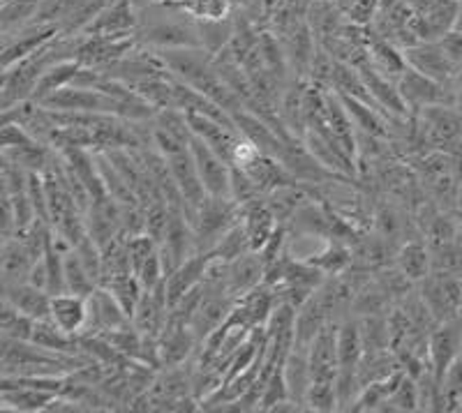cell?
<instances>
[{
	"label": "cell",
	"instance_id": "1",
	"mask_svg": "<svg viewBox=\"0 0 462 413\" xmlns=\"http://www.w3.org/2000/svg\"><path fill=\"white\" fill-rule=\"evenodd\" d=\"M88 363H93L88 353H63L3 337V377H68Z\"/></svg>",
	"mask_w": 462,
	"mask_h": 413
},
{
	"label": "cell",
	"instance_id": "2",
	"mask_svg": "<svg viewBox=\"0 0 462 413\" xmlns=\"http://www.w3.org/2000/svg\"><path fill=\"white\" fill-rule=\"evenodd\" d=\"M238 222H241V210L231 197H206L192 222L199 252L213 250L222 235Z\"/></svg>",
	"mask_w": 462,
	"mask_h": 413
},
{
	"label": "cell",
	"instance_id": "3",
	"mask_svg": "<svg viewBox=\"0 0 462 413\" xmlns=\"http://www.w3.org/2000/svg\"><path fill=\"white\" fill-rule=\"evenodd\" d=\"M420 298L426 300L437 324L456 319L462 312V278L451 272L430 271V275L416 284Z\"/></svg>",
	"mask_w": 462,
	"mask_h": 413
},
{
	"label": "cell",
	"instance_id": "4",
	"mask_svg": "<svg viewBox=\"0 0 462 413\" xmlns=\"http://www.w3.org/2000/svg\"><path fill=\"white\" fill-rule=\"evenodd\" d=\"M189 151L195 155L197 171L208 197H231V164L197 134L189 136Z\"/></svg>",
	"mask_w": 462,
	"mask_h": 413
},
{
	"label": "cell",
	"instance_id": "5",
	"mask_svg": "<svg viewBox=\"0 0 462 413\" xmlns=\"http://www.w3.org/2000/svg\"><path fill=\"white\" fill-rule=\"evenodd\" d=\"M398 88L411 111H420L432 105H453L451 90L447 84H439V81L420 74L419 69L410 68V65L398 78Z\"/></svg>",
	"mask_w": 462,
	"mask_h": 413
},
{
	"label": "cell",
	"instance_id": "6",
	"mask_svg": "<svg viewBox=\"0 0 462 413\" xmlns=\"http://www.w3.org/2000/svg\"><path fill=\"white\" fill-rule=\"evenodd\" d=\"M204 287V284H201ZM236 305V298L229 296L226 291H216V289L204 287V298H201L199 307H197L195 317L189 319V330L195 333V337L199 340V344H204L217 328L226 321V317L231 314Z\"/></svg>",
	"mask_w": 462,
	"mask_h": 413
},
{
	"label": "cell",
	"instance_id": "7",
	"mask_svg": "<svg viewBox=\"0 0 462 413\" xmlns=\"http://www.w3.org/2000/svg\"><path fill=\"white\" fill-rule=\"evenodd\" d=\"M169 298H167V284L164 280L155 284L152 289H143L142 298H139L137 309L132 314V324L134 328L146 337H160L164 326L169 321Z\"/></svg>",
	"mask_w": 462,
	"mask_h": 413
},
{
	"label": "cell",
	"instance_id": "8",
	"mask_svg": "<svg viewBox=\"0 0 462 413\" xmlns=\"http://www.w3.org/2000/svg\"><path fill=\"white\" fill-rule=\"evenodd\" d=\"M132 324V317L125 312L116 296L105 287H97L88 296V324L84 335H100L105 330L125 328Z\"/></svg>",
	"mask_w": 462,
	"mask_h": 413
},
{
	"label": "cell",
	"instance_id": "9",
	"mask_svg": "<svg viewBox=\"0 0 462 413\" xmlns=\"http://www.w3.org/2000/svg\"><path fill=\"white\" fill-rule=\"evenodd\" d=\"M337 328L340 321H328L310 344L308 361H310L312 381L337 383Z\"/></svg>",
	"mask_w": 462,
	"mask_h": 413
},
{
	"label": "cell",
	"instance_id": "10",
	"mask_svg": "<svg viewBox=\"0 0 462 413\" xmlns=\"http://www.w3.org/2000/svg\"><path fill=\"white\" fill-rule=\"evenodd\" d=\"M139 28V12L134 0H114L100 14L95 16V22L86 28V35H137Z\"/></svg>",
	"mask_w": 462,
	"mask_h": 413
},
{
	"label": "cell",
	"instance_id": "11",
	"mask_svg": "<svg viewBox=\"0 0 462 413\" xmlns=\"http://www.w3.org/2000/svg\"><path fill=\"white\" fill-rule=\"evenodd\" d=\"M404 58H407V65L414 69H419L420 74L435 78L439 84H447L456 74L457 65L453 63L451 58L444 53V49L439 47L437 40H430V42H419L414 47L402 49Z\"/></svg>",
	"mask_w": 462,
	"mask_h": 413
},
{
	"label": "cell",
	"instance_id": "12",
	"mask_svg": "<svg viewBox=\"0 0 462 413\" xmlns=\"http://www.w3.org/2000/svg\"><path fill=\"white\" fill-rule=\"evenodd\" d=\"M86 226L88 235L100 247L123 235V206L111 197L97 199L86 210Z\"/></svg>",
	"mask_w": 462,
	"mask_h": 413
},
{
	"label": "cell",
	"instance_id": "13",
	"mask_svg": "<svg viewBox=\"0 0 462 413\" xmlns=\"http://www.w3.org/2000/svg\"><path fill=\"white\" fill-rule=\"evenodd\" d=\"M0 407L5 411H22V413H32V411H49V407L53 404V399L58 398L56 392L42 390V388L26 386V383H19L10 377H3V386H0Z\"/></svg>",
	"mask_w": 462,
	"mask_h": 413
},
{
	"label": "cell",
	"instance_id": "14",
	"mask_svg": "<svg viewBox=\"0 0 462 413\" xmlns=\"http://www.w3.org/2000/svg\"><path fill=\"white\" fill-rule=\"evenodd\" d=\"M213 252H197L189 259H185L171 275L164 278V284H167V298L169 307L179 303L185 293H189L195 287H199L204 282V275L208 271V263L213 262Z\"/></svg>",
	"mask_w": 462,
	"mask_h": 413
},
{
	"label": "cell",
	"instance_id": "15",
	"mask_svg": "<svg viewBox=\"0 0 462 413\" xmlns=\"http://www.w3.org/2000/svg\"><path fill=\"white\" fill-rule=\"evenodd\" d=\"M238 210H241V225L245 226L250 245H253L254 252H259L266 245L268 238L278 231V217H275V213L271 210V206H268L266 197L247 201V204L238 206Z\"/></svg>",
	"mask_w": 462,
	"mask_h": 413
},
{
	"label": "cell",
	"instance_id": "16",
	"mask_svg": "<svg viewBox=\"0 0 462 413\" xmlns=\"http://www.w3.org/2000/svg\"><path fill=\"white\" fill-rule=\"evenodd\" d=\"M49 319L69 335H84L86 324H88V298L69 291L56 293L51 296V317Z\"/></svg>",
	"mask_w": 462,
	"mask_h": 413
},
{
	"label": "cell",
	"instance_id": "17",
	"mask_svg": "<svg viewBox=\"0 0 462 413\" xmlns=\"http://www.w3.org/2000/svg\"><path fill=\"white\" fill-rule=\"evenodd\" d=\"M263 275H266V266H263L259 252H247L226 266V289L238 300L253 289H257L259 284H263Z\"/></svg>",
	"mask_w": 462,
	"mask_h": 413
},
{
	"label": "cell",
	"instance_id": "18",
	"mask_svg": "<svg viewBox=\"0 0 462 413\" xmlns=\"http://www.w3.org/2000/svg\"><path fill=\"white\" fill-rule=\"evenodd\" d=\"M3 300L12 303L19 312L28 314L35 321H42L51 317V293L31 282L3 287Z\"/></svg>",
	"mask_w": 462,
	"mask_h": 413
},
{
	"label": "cell",
	"instance_id": "19",
	"mask_svg": "<svg viewBox=\"0 0 462 413\" xmlns=\"http://www.w3.org/2000/svg\"><path fill=\"white\" fill-rule=\"evenodd\" d=\"M37 259L32 257V252L23 245L19 238H7L3 241V257H0V272H3V287L10 284L28 282L32 266Z\"/></svg>",
	"mask_w": 462,
	"mask_h": 413
},
{
	"label": "cell",
	"instance_id": "20",
	"mask_svg": "<svg viewBox=\"0 0 462 413\" xmlns=\"http://www.w3.org/2000/svg\"><path fill=\"white\" fill-rule=\"evenodd\" d=\"M393 262L411 282L419 284L432 271L430 247H428L426 238H411V241L402 243L395 252Z\"/></svg>",
	"mask_w": 462,
	"mask_h": 413
},
{
	"label": "cell",
	"instance_id": "21",
	"mask_svg": "<svg viewBox=\"0 0 462 413\" xmlns=\"http://www.w3.org/2000/svg\"><path fill=\"white\" fill-rule=\"evenodd\" d=\"M370 63L383 74V77L393 78L398 84V78L402 77V72L407 69V58H404V51L400 47H395L393 42L383 40V37L374 35L373 42L368 47Z\"/></svg>",
	"mask_w": 462,
	"mask_h": 413
},
{
	"label": "cell",
	"instance_id": "22",
	"mask_svg": "<svg viewBox=\"0 0 462 413\" xmlns=\"http://www.w3.org/2000/svg\"><path fill=\"white\" fill-rule=\"evenodd\" d=\"M31 342L44 346V349L63 351V353H84L79 335H69V333L58 328L51 319L35 321V330H32Z\"/></svg>",
	"mask_w": 462,
	"mask_h": 413
},
{
	"label": "cell",
	"instance_id": "23",
	"mask_svg": "<svg viewBox=\"0 0 462 413\" xmlns=\"http://www.w3.org/2000/svg\"><path fill=\"white\" fill-rule=\"evenodd\" d=\"M79 68L81 65L77 63V60H60V63L51 65V68L42 74V78L37 81L35 93H32L31 100L42 102L44 97H49V95L56 93V90L72 86V81H74V77H77V72H79Z\"/></svg>",
	"mask_w": 462,
	"mask_h": 413
},
{
	"label": "cell",
	"instance_id": "24",
	"mask_svg": "<svg viewBox=\"0 0 462 413\" xmlns=\"http://www.w3.org/2000/svg\"><path fill=\"white\" fill-rule=\"evenodd\" d=\"M162 3L185 12L195 22H216L231 14L229 0H162Z\"/></svg>",
	"mask_w": 462,
	"mask_h": 413
},
{
	"label": "cell",
	"instance_id": "25",
	"mask_svg": "<svg viewBox=\"0 0 462 413\" xmlns=\"http://www.w3.org/2000/svg\"><path fill=\"white\" fill-rule=\"evenodd\" d=\"M63 268H65V289H68L69 293H77V296L88 298L90 293L97 289V282H95L93 275H90L88 268L84 266V262H81L74 247L65 252Z\"/></svg>",
	"mask_w": 462,
	"mask_h": 413
},
{
	"label": "cell",
	"instance_id": "26",
	"mask_svg": "<svg viewBox=\"0 0 462 413\" xmlns=\"http://www.w3.org/2000/svg\"><path fill=\"white\" fill-rule=\"evenodd\" d=\"M40 3L42 0H7V3H3V10H0V28H3V35L28 26L35 19L37 10H40Z\"/></svg>",
	"mask_w": 462,
	"mask_h": 413
},
{
	"label": "cell",
	"instance_id": "27",
	"mask_svg": "<svg viewBox=\"0 0 462 413\" xmlns=\"http://www.w3.org/2000/svg\"><path fill=\"white\" fill-rule=\"evenodd\" d=\"M201 37V47L208 53H220L222 49L229 47L234 31H236V22L226 16V19H216V22H197Z\"/></svg>",
	"mask_w": 462,
	"mask_h": 413
},
{
	"label": "cell",
	"instance_id": "28",
	"mask_svg": "<svg viewBox=\"0 0 462 413\" xmlns=\"http://www.w3.org/2000/svg\"><path fill=\"white\" fill-rule=\"evenodd\" d=\"M0 330H3V337L31 342L32 330H35V319H31L28 314L19 312L14 305L3 300V307H0Z\"/></svg>",
	"mask_w": 462,
	"mask_h": 413
},
{
	"label": "cell",
	"instance_id": "29",
	"mask_svg": "<svg viewBox=\"0 0 462 413\" xmlns=\"http://www.w3.org/2000/svg\"><path fill=\"white\" fill-rule=\"evenodd\" d=\"M210 252H213L217 259H222V262H236L238 257H243V254H247V252H254V250H253V245H250V238H247L245 226L238 222V225H234L225 235H222L220 241H217V245L213 247Z\"/></svg>",
	"mask_w": 462,
	"mask_h": 413
},
{
	"label": "cell",
	"instance_id": "30",
	"mask_svg": "<svg viewBox=\"0 0 462 413\" xmlns=\"http://www.w3.org/2000/svg\"><path fill=\"white\" fill-rule=\"evenodd\" d=\"M310 411H337L340 408V398H337L336 381H312L305 399Z\"/></svg>",
	"mask_w": 462,
	"mask_h": 413
},
{
	"label": "cell",
	"instance_id": "31",
	"mask_svg": "<svg viewBox=\"0 0 462 413\" xmlns=\"http://www.w3.org/2000/svg\"><path fill=\"white\" fill-rule=\"evenodd\" d=\"M441 398H444V411H456L462 402V353L448 367L441 379Z\"/></svg>",
	"mask_w": 462,
	"mask_h": 413
},
{
	"label": "cell",
	"instance_id": "32",
	"mask_svg": "<svg viewBox=\"0 0 462 413\" xmlns=\"http://www.w3.org/2000/svg\"><path fill=\"white\" fill-rule=\"evenodd\" d=\"M416 408H419V388H416V379L407 374L393 395L386 399L382 411H416Z\"/></svg>",
	"mask_w": 462,
	"mask_h": 413
},
{
	"label": "cell",
	"instance_id": "33",
	"mask_svg": "<svg viewBox=\"0 0 462 413\" xmlns=\"http://www.w3.org/2000/svg\"><path fill=\"white\" fill-rule=\"evenodd\" d=\"M437 42H439V47L444 49V53L451 58L453 63L462 65V32L460 31L451 28V31L444 32Z\"/></svg>",
	"mask_w": 462,
	"mask_h": 413
},
{
	"label": "cell",
	"instance_id": "34",
	"mask_svg": "<svg viewBox=\"0 0 462 413\" xmlns=\"http://www.w3.org/2000/svg\"><path fill=\"white\" fill-rule=\"evenodd\" d=\"M448 90H451L453 106L462 109V65H457L456 74H453V78L448 81Z\"/></svg>",
	"mask_w": 462,
	"mask_h": 413
},
{
	"label": "cell",
	"instance_id": "35",
	"mask_svg": "<svg viewBox=\"0 0 462 413\" xmlns=\"http://www.w3.org/2000/svg\"><path fill=\"white\" fill-rule=\"evenodd\" d=\"M456 31H460L462 32V3H460V12H457V19H456Z\"/></svg>",
	"mask_w": 462,
	"mask_h": 413
},
{
	"label": "cell",
	"instance_id": "36",
	"mask_svg": "<svg viewBox=\"0 0 462 413\" xmlns=\"http://www.w3.org/2000/svg\"><path fill=\"white\" fill-rule=\"evenodd\" d=\"M460 3H462V0H460Z\"/></svg>",
	"mask_w": 462,
	"mask_h": 413
}]
</instances>
